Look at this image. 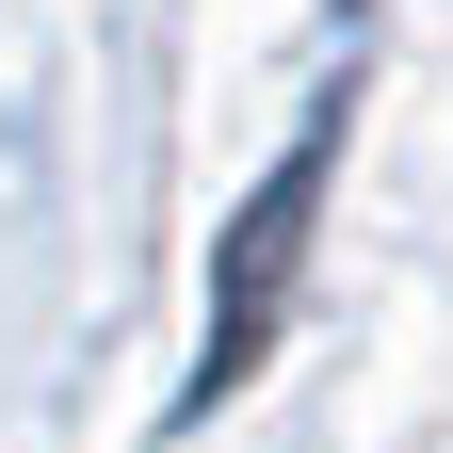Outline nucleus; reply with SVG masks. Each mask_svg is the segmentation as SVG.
Instances as JSON below:
<instances>
[{"label": "nucleus", "mask_w": 453, "mask_h": 453, "mask_svg": "<svg viewBox=\"0 0 453 453\" xmlns=\"http://www.w3.org/2000/svg\"><path fill=\"white\" fill-rule=\"evenodd\" d=\"M308 195H324V130H308L292 162H275V195L243 211V292H226V308H211V388H226V372H243V357H259V340H275V292H292V226H308Z\"/></svg>", "instance_id": "nucleus-1"}]
</instances>
